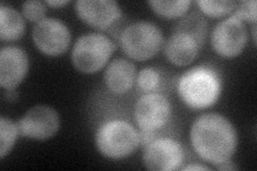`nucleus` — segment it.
I'll return each mask as SVG.
<instances>
[{
  "instance_id": "obj_9",
  "label": "nucleus",
  "mask_w": 257,
  "mask_h": 171,
  "mask_svg": "<svg viewBox=\"0 0 257 171\" xmlns=\"http://www.w3.org/2000/svg\"><path fill=\"white\" fill-rule=\"evenodd\" d=\"M32 40L40 52L55 57L67 52L71 43V32L62 21L47 18L32 28Z\"/></svg>"
},
{
  "instance_id": "obj_7",
  "label": "nucleus",
  "mask_w": 257,
  "mask_h": 171,
  "mask_svg": "<svg viewBox=\"0 0 257 171\" xmlns=\"http://www.w3.org/2000/svg\"><path fill=\"white\" fill-rule=\"evenodd\" d=\"M210 41L216 54L225 58H234L245 48L247 30L242 21L231 15L216 24L212 29Z\"/></svg>"
},
{
  "instance_id": "obj_26",
  "label": "nucleus",
  "mask_w": 257,
  "mask_h": 171,
  "mask_svg": "<svg viewBox=\"0 0 257 171\" xmlns=\"http://www.w3.org/2000/svg\"><path fill=\"white\" fill-rule=\"evenodd\" d=\"M252 35H253V42H254V44H256V24H253Z\"/></svg>"
},
{
  "instance_id": "obj_15",
  "label": "nucleus",
  "mask_w": 257,
  "mask_h": 171,
  "mask_svg": "<svg viewBox=\"0 0 257 171\" xmlns=\"http://www.w3.org/2000/svg\"><path fill=\"white\" fill-rule=\"evenodd\" d=\"M25 32V22L22 14L11 6H0V39L16 41Z\"/></svg>"
},
{
  "instance_id": "obj_16",
  "label": "nucleus",
  "mask_w": 257,
  "mask_h": 171,
  "mask_svg": "<svg viewBox=\"0 0 257 171\" xmlns=\"http://www.w3.org/2000/svg\"><path fill=\"white\" fill-rule=\"evenodd\" d=\"M148 5L151 9L158 15L165 19H176L181 18L186 14L192 2L190 0H179V2H159V0H150Z\"/></svg>"
},
{
  "instance_id": "obj_20",
  "label": "nucleus",
  "mask_w": 257,
  "mask_h": 171,
  "mask_svg": "<svg viewBox=\"0 0 257 171\" xmlns=\"http://www.w3.org/2000/svg\"><path fill=\"white\" fill-rule=\"evenodd\" d=\"M136 83H138V87L140 90L144 93L155 92L160 86L161 75L155 68H144L138 74Z\"/></svg>"
},
{
  "instance_id": "obj_4",
  "label": "nucleus",
  "mask_w": 257,
  "mask_h": 171,
  "mask_svg": "<svg viewBox=\"0 0 257 171\" xmlns=\"http://www.w3.org/2000/svg\"><path fill=\"white\" fill-rule=\"evenodd\" d=\"M164 43L162 30L157 24L139 21L127 25L120 35L123 53L133 60L145 61L156 56Z\"/></svg>"
},
{
  "instance_id": "obj_14",
  "label": "nucleus",
  "mask_w": 257,
  "mask_h": 171,
  "mask_svg": "<svg viewBox=\"0 0 257 171\" xmlns=\"http://www.w3.org/2000/svg\"><path fill=\"white\" fill-rule=\"evenodd\" d=\"M136 78L134 64L124 58L112 60L104 72V81L112 93L121 95L130 91Z\"/></svg>"
},
{
  "instance_id": "obj_8",
  "label": "nucleus",
  "mask_w": 257,
  "mask_h": 171,
  "mask_svg": "<svg viewBox=\"0 0 257 171\" xmlns=\"http://www.w3.org/2000/svg\"><path fill=\"white\" fill-rule=\"evenodd\" d=\"M184 150L180 142L173 138H156L145 145L144 166L155 171H173L181 168L184 161Z\"/></svg>"
},
{
  "instance_id": "obj_13",
  "label": "nucleus",
  "mask_w": 257,
  "mask_h": 171,
  "mask_svg": "<svg viewBox=\"0 0 257 171\" xmlns=\"http://www.w3.org/2000/svg\"><path fill=\"white\" fill-rule=\"evenodd\" d=\"M203 44L189 32L175 29L164 45L167 60L177 67H187L195 60Z\"/></svg>"
},
{
  "instance_id": "obj_10",
  "label": "nucleus",
  "mask_w": 257,
  "mask_h": 171,
  "mask_svg": "<svg viewBox=\"0 0 257 171\" xmlns=\"http://www.w3.org/2000/svg\"><path fill=\"white\" fill-rule=\"evenodd\" d=\"M20 134L35 140L54 137L60 127L58 112L51 106L37 105L26 111L19 120Z\"/></svg>"
},
{
  "instance_id": "obj_18",
  "label": "nucleus",
  "mask_w": 257,
  "mask_h": 171,
  "mask_svg": "<svg viewBox=\"0 0 257 171\" xmlns=\"http://www.w3.org/2000/svg\"><path fill=\"white\" fill-rule=\"evenodd\" d=\"M176 29L189 32L192 36H194L200 43L204 44L207 34V22L199 14L192 13L187 18H184L177 25Z\"/></svg>"
},
{
  "instance_id": "obj_23",
  "label": "nucleus",
  "mask_w": 257,
  "mask_h": 171,
  "mask_svg": "<svg viewBox=\"0 0 257 171\" xmlns=\"http://www.w3.org/2000/svg\"><path fill=\"white\" fill-rule=\"evenodd\" d=\"M214 167L216 168V169H219V170H237V167L236 166H234L230 162V160H228V161H225V162H222V164H218V165H214Z\"/></svg>"
},
{
  "instance_id": "obj_3",
  "label": "nucleus",
  "mask_w": 257,
  "mask_h": 171,
  "mask_svg": "<svg viewBox=\"0 0 257 171\" xmlns=\"http://www.w3.org/2000/svg\"><path fill=\"white\" fill-rule=\"evenodd\" d=\"M95 145L107 158H125L141 145L140 132L124 120H109L102 123L96 131Z\"/></svg>"
},
{
  "instance_id": "obj_25",
  "label": "nucleus",
  "mask_w": 257,
  "mask_h": 171,
  "mask_svg": "<svg viewBox=\"0 0 257 171\" xmlns=\"http://www.w3.org/2000/svg\"><path fill=\"white\" fill-rule=\"evenodd\" d=\"M45 4L50 5L52 7H61V6L69 4V2L68 0H47Z\"/></svg>"
},
{
  "instance_id": "obj_2",
  "label": "nucleus",
  "mask_w": 257,
  "mask_h": 171,
  "mask_svg": "<svg viewBox=\"0 0 257 171\" xmlns=\"http://www.w3.org/2000/svg\"><path fill=\"white\" fill-rule=\"evenodd\" d=\"M177 92L190 108L206 109L218 102L222 92V81L213 69L198 66L179 77Z\"/></svg>"
},
{
  "instance_id": "obj_22",
  "label": "nucleus",
  "mask_w": 257,
  "mask_h": 171,
  "mask_svg": "<svg viewBox=\"0 0 257 171\" xmlns=\"http://www.w3.org/2000/svg\"><path fill=\"white\" fill-rule=\"evenodd\" d=\"M256 8L257 3L255 0H248V2H239L237 3V7L235 11L231 15L236 16L240 21L251 22L256 24Z\"/></svg>"
},
{
  "instance_id": "obj_5",
  "label": "nucleus",
  "mask_w": 257,
  "mask_h": 171,
  "mask_svg": "<svg viewBox=\"0 0 257 171\" xmlns=\"http://www.w3.org/2000/svg\"><path fill=\"white\" fill-rule=\"evenodd\" d=\"M115 50L116 44L111 39L102 34L91 32L76 40L71 60L77 71L92 74L103 69Z\"/></svg>"
},
{
  "instance_id": "obj_17",
  "label": "nucleus",
  "mask_w": 257,
  "mask_h": 171,
  "mask_svg": "<svg viewBox=\"0 0 257 171\" xmlns=\"http://www.w3.org/2000/svg\"><path fill=\"white\" fill-rule=\"evenodd\" d=\"M20 133L19 125L7 117L0 118V158H5L12 150Z\"/></svg>"
},
{
  "instance_id": "obj_1",
  "label": "nucleus",
  "mask_w": 257,
  "mask_h": 171,
  "mask_svg": "<svg viewBox=\"0 0 257 171\" xmlns=\"http://www.w3.org/2000/svg\"><path fill=\"white\" fill-rule=\"evenodd\" d=\"M190 138L197 155L213 165L230 160L238 144L235 126L215 112L204 113L193 122Z\"/></svg>"
},
{
  "instance_id": "obj_19",
  "label": "nucleus",
  "mask_w": 257,
  "mask_h": 171,
  "mask_svg": "<svg viewBox=\"0 0 257 171\" xmlns=\"http://www.w3.org/2000/svg\"><path fill=\"white\" fill-rule=\"evenodd\" d=\"M196 5L205 15L212 19H220L235 11L237 2H211V0H198Z\"/></svg>"
},
{
  "instance_id": "obj_11",
  "label": "nucleus",
  "mask_w": 257,
  "mask_h": 171,
  "mask_svg": "<svg viewBox=\"0 0 257 171\" xmlns=\"http://www.w3.org/2000/svg\"><path fill=\"white\" fill-rule=\"evenodd\" d=\"M74 9L79 20L100 30L107 29L122 16L114 0H78Z\"/></svg>"
},
{
  "instance_id": "obj_21",
  "label": "nucleus",
  "mask_w": 257,
  "mask_h": 171,
  "mask_svg": "<svg viewBox=\"0 0 257 171\" xmlns=\"http://www.w3.org/2000/svg\"><path fill=\"white\" fill-rule=\"evenodd\" d=\"M23 16L30 22L39 23L45 19L47 12L46 4L39 0H32V2H25L22 5Z\"/></svg>"
},
{
  "instance_id": "obj_12",
  "label": "nucleus",
  "mask_w": 257,
  "mask_h": 171,
  "mask_svg": "<svg viewBox=\"0 0 257 171\" xmlns=\"http://www.w3.org/2000/svg\"><path fill=\"white\" fill-rule=\"evenodd\" d=\"M28 56L18 46H4L0 50V86L6 90H15L27 75Z\"/></svg>"
},
{
  "instance_id": "obj_24",
  "label": "nucleus",
  "mask_w": 257,
  "mask_h": 171,
  "mask_svg": "<svg viewBox=\"0 0 257 171\" xmlns=\"http://www.w3.org/2000/svg\"><path fill=\"white\" fill-rule=\"evenodd\" d=\"M183 171H187V170H210V168H208L206 166H203V165H196V164H191V165H188L186 167L181 168Z\"/></svg>"
},
{
  "instance_id": "obj_6",
  "label": "nucleus",
  "mask_w": 257,
  "mask_h": 171,
  "mask_svg": "<svg viewBox=\"0 0 257 171\" xmlns=\"http://www.w3.org/2000/svg\"><path fill=\"white\" fill-rule=\"evenodd\" d=\"M172 113L171 103L163 94L149 92L135 102L133 117L141 131L156 132L165 126Z\"/></svg>"
}]
</instances>
